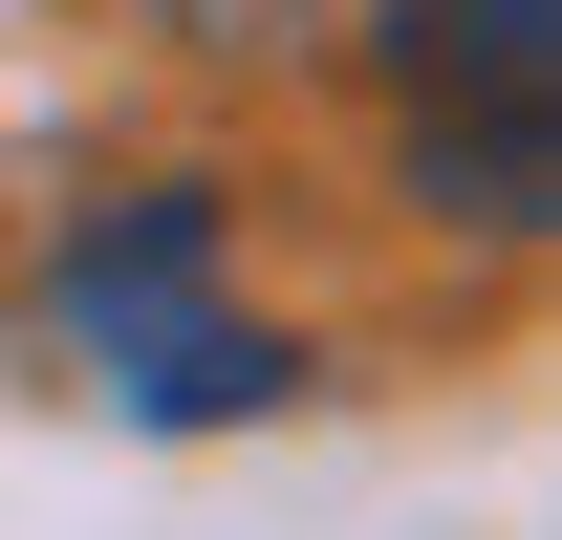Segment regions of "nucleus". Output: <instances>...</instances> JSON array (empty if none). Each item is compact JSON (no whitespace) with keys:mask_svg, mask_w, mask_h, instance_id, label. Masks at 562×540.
Returning a JSON list of instances; mask_svg holds the SVG:
<instances>
[{"mask_svg":"<svg viewBox=\"0 0 562 540\" xmlns=\"http://www.w3.org/2000/svg\"><path fill=\"white\" fill-rule=\"evenodd\" d=\"M44 346H66L109 410H151V432H238V410L303 390V346L216 281V195L195 173H151V195H109L66 238V281H44Z\"/></svg>","mask_w":562,"mask_h":540,"instance_id":"1","label":"nucleus"},{"mask_svg":"<svg viewBox=\"0 0 562 540\" xmlns=\"http://www.w3.org/2000/svg\"><path fill=\"white\" fill-rule=\"evenodd\" d=\"M390 131L454 238H541L562 216V0H390Z\"/></svg>","mask_w":562,"mask_h":540,"instance_id":"2","label":"nucleus"},{"mask_svg":"<svg viewBox=\"0 0 562 540\" xmlns=\"http://www.w3.org/2000/svg\"><path fill=\"white\" fill-rule=\"evenodd\" d=\"M151 22H173V44H216V66H260V44H325L347 0H151Z\"/></svg>","mask_w":562,"mask_h":540,"instance_id":"3","label":"nucleus"}]
</instances>
